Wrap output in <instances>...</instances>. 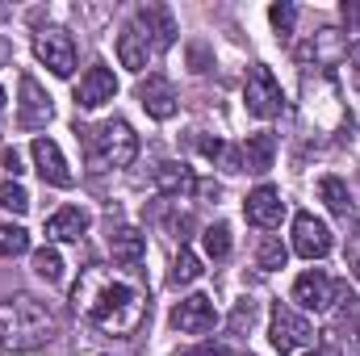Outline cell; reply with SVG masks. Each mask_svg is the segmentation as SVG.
Wrapping results in <instances>:
<instances>
[{
  "mask_svg": "<svg viewBox=\"0 0 360 356\" xmlns=\"http://www.w3.org/2000/svg\"><path fill=\"white\" fill-rule=\"evenodd\" d=\"M319 197L327 201V210H331L335 218H348V214L356 210V205H352V193H348V184H344L340 177H323V180H319Z\"/></svg>",
  "mask_w": 360,
  "mask_h": 356,
  "instance_id": "23",
  "label": "cell"
},
{
  "mask_svg": "<svg viewBox=\"0 0 360 356\" xmlns=\"http://www.w3.org/2000/svg\"><path fill=\"white\" fill-rule=\"evenodd\" d=\"M197 276H201V260H197L188 248H180L176 260H172V272H168V281H172V285L180 289V285H193Z\"/></svg>",
  "mask_w": 360,
  "mask_h": 356,
  "instance_id": "25",
  "label": "cell"
},
{
  "mask_svg": "<svg viewBox=\"0 0 360 356\" xmlns=\"http://www.w3.org/2000/svg\"><path fill=\"white\" fill-rule=\"evenodd\" d=\"M293 252L306 256V260H323V256L331 252V231H327V222L314 218V214H297V218H293Z\"/></svg>",
  "mask_w": 360,
  "mask_h": 356,
  "instance_id": "12",
  "label": "cell"
},
{
  "mask_svg": "<svg viewBox=\"0 0 360 356\" xmlns=\"http://www.w3.org/2000/svg\"><path fill=\"white\" fill-rule=\"evenodd\" d=\"M243 105H248V113H256V117H276L281 109H285V92L276 84V76H272V68L264 63H256L252 72H248V84H243Z\"/></svg>",
  "mask_w": 360,
  "mask_h": 356,
  "instance_id": "6",
  "label": "cell"
},
{
  "mask_svg": "<svg viewBox=\"0 0 360 356\" xmlns=\"http://www.w3.org/2000/svg\"><path fill=\"white\" fill-rule=\"evenodd\" d=\"M59 336V319L30 293H13L0 302V356L34 352Z\"/></svg>",
  "mask_w": 360,
  "mask_h": 356,
  "instance_id": "2",
  "label": "cell"
},
{
  "mask_svg": "<svg viewBox=\"0 0 360 356\" xmlns=\"http://www.w3.org/2000/svg\"><path fill=\"white\" fill-rule=\"evenodd\" d=\"M239 155H243V168H248V172L264 177V172L272 168V155H276V134H269V130L248 134L243 147H239Z\"/></svg>",
  "mask_w": 360,
  "mask_h": 356,
  "instance_id": "22",
  "label": "cell"
},
{
  "mask_svg": "<svg viewBox=\"0 0 360 356\" xmlns=\"http://www.w3.org/2000/svg\"><path fill=\"white\" fill-rule=\"evenodd\" d=\"M113 96H117L113 72H109L105 63H96V68H89V72L80 76V84H76V109H96V105H105V101H113Z\"/></svg>",
  "mask_w": 360,
  "mask_h": 356,
  "instance_id": "16",
  "label": "cell"
},
{
  "mask_svg": "<svg viewBox=\"0 0 360 356\" xmlns=\"http://www.w3.org/2000/svg\"><path fill=\"white\" fill-rule=\"evenodd\" d=\"M302 126L335 139H352V113L340 101V84L327 72H314L302 80Z\"/></svg>",
  "mask_w": 360,
  "mask_h": 356,
  "instance_id": "4",
  "label": "cell"
},
{
  "mask_svg": "<svg viewBox=\"0 0 360 356\" xmlns=\"http://www.w3.org/2000/svg\"><path fill=\"white\" fill-rule=\"evenodd\" d=\"M34 55H38V59L51 68V76H59V80H68V76L76 72V42H72V34L59 30V25L38 30V38H34Z\"/></svg>",
  "mask_w": 360,
  "mask_h": 356,
  "instance_id": "7",
  "label": "cell"
},
{
  "mask_svg": "<svg viewBox=\"0 0 360 356\" xmlns=\"http://www.w3.org/2000/svg\"><path fill=\"white\" fill-rule=\"evenodd\" d=\"M310 356H340V348H335V344H319Z\"/></svg>",
  "mask_w": 360,
  "mask_h": 356,
  "instance_id": "36",
  "label": "cell"
},
{
  "mask_svg": "<svg viewBox=\"0 0 360 356\" xmlns=\"http://www.w3.org/2000/svg\"><path fill=\"white\" fill-rule=\"evenodd\" d=\"M89 210H80V205H63V210H55L51 218H46V239H55V243H76L84 231H89Z\"/></svg>",
  "mask_w": 360,
  "mask_h": 356,
  "instance_id": "20",
  "label": "cell"
},
{
  "mask_svg": "<svg viewBox=\"0 0 360 356\" xmlns=\"http://www.w3.org/2000/svg\"><path fill=\"white\" fill-rule=\"evenodd\" d=\"M155 189L164 193V197H172V201H184L188 193H197V177H193V168L184 164V160H164L160 168H155Z\"/></svg>",
  "mask_w": 360,
  "mask_h": 356,
  "instance_id": "19",
  "label": "cell"
},
{
  "mask_svg": "<svg viewBox=\"0 0 360 356\" xmlns=\"http://www.w3.org/2000/svg\"><path fill=\"white\" fill-rule=\"evenodd\" d=\"M34 272H38L42 281H51V285L63 281V256H59L55 248H38V252H34Z\"/></svg>",
  "mask_w": 360,
  "mask_h": 356,
  "instance_id": "28",
  "label": "cell"
},
{
  "mask_svg": "<svg viewBox=\"0 0 360 356\" xmlns=\"http://www.w3.org/2000/svg\"><path fill=\"white\" fill-rule=\"evenodd\" d=\"M285 260H289V248H285L281 239H264V243H260V252H256V265L264 268V272L285 268Z\"/></svg>",
  "mask_w": 360,
  "mask_h": 356,
  "instance_id": "29",
  "label": "cell"
},
{
  "mask_svg": "<svg viewBox=\"0 0 360 356\" xmlns=\"http://www.w3.org/2000/svg\"><path fill=\"white\" fill-rule=\"evenodd\" d=\"M151 55H155V46H151V38H147L139 25H126V30L117 34V59H122V68L143 72V68L151 63Z\"/></svg>",
  "mask_w": 360,
  "mask_h": 356,
  "instance_id": "21",
  "label": "cell"
},
{
  "mask_svg": "<svg viewBox=\"0 0 360 356\" xmlns=\"http://www.w3.org/2000/svg\"><path fill=\"white\" fill-rule=\"evenodd\" d=\"M344 289H348L344 281H331L323 268H310V272H302V276L293 281V302L306 306V310H314V314H323V310H331V306L340 302Z\"/></svg>",
  "mask_w": 360,
  "mask_h": 356,
  "instance_id": "8",
  "label": "cell"
},
{
  "mask_svg": "<svg viewBox=\"0 0 360 356\" xmlns=\"http://www.w3.org/2000/svg\"><path fill=\"white\" fill-rule=\"evenodd\" d=\"M109 256H113L117 268H139L147 260V235L134 231V227H117L109 235Z\"/></svg>",
  "mask_w": 360,
  "mask_h": 356,
  "instance_id": "17",
  "label": "cell"
},
{
  "mask_svg": "<svg viewBox=\"0 0 360 356\" xmlns=\"http://www.w3.org/2000/svg\"><path fill=\"white\" fill-rule=\"evenodd\" d=\"M269 17H272V25H276V34L289 38V34H293V21H297V8H293V4H272Z\"/></svg>",
  "mask_w": 360,
  "mask_h": 356,
  "instance_id": "31",
  "label": "cell"
},
{
  "mask_svg": "<svg viewBox=\"0 0 360 356\" xmlns=\"http://www.w3.org/2000/svg\"><path fill=\"white\" fill-rule=\"evenodd\" d=\"M0 113H4V89H0Z\"/></svg>",
  "mask_w": 360,
  "mask_h": 356,
  "instance_id": "39",
  "label": "cell"
},
{
  "mask_svg": "<svg viewBox=\"0 0 360 356\" xmlns=\"http://www.w3.org/2000/svg\"><path fill=\"white\" fill-rule=\"evenodd\" d=\"M201 243H205V256L210 260H226L231 256V227L226 222H214L201 231Z\"/></svg>",
  "mask_w": 360,
  "mask_h": 356,
  "instance_id": "24",
  "label": "cell"
},
{
  "mask_svg": "<svg viewBox=\"0 0 360 356\" xmlns=\"http://www.w3.org/2000/svg\"><path fill=\"white\" fill-rule=\"evenodd\" d=\"M214 356H222V352H214Z\"/></svg>",
  "mask_w": 360,
  "mask_h": 356,
  "instance_id": "40",
  "label": "cell"
},
{
  "mask_svg": "<svg viewBox=\"0 0 360 356\" xmlns=\"http://www.w3.org/2000/svg\"><path fill=\"white\" fill-rule=\"evenodd\" d=\"M134 25H139V30L151 38V46H155V51H168V46L176 42V21H172V13H168V8H160V4H147V8H139Z\"/></svg>",
  "mask_w": 360,
  "mask_h": 356,
  "instance_id": "18",
  "label": "cell"
},
{
  "mask_svg": "<svg viewBox=\"0 0 360 356\" xmlns=\"http://www.w3.org/2000/svg\"><path fill=\"white\" fill-rule=\"evenodd\" d=\"M0 210H8V214H25V210H30V193H25L17 180H4V184H0Z\"/></svg>",
  "mask_w": 360,
  "mask_h": 356,
  "instance_id": "30",
  "label": "cell"
},
{
  "mask_svg": "<svg viewBox=\"0 0 360 356\" xmlns=\"http://www.w3.org/2000/svg\"><path fill=\"white\" fill-rule=\"evenodd\" d=\"M243 214H248V222H252V227L272 231V227H281V218H285V201H281V193H276L272 184H260V189H252V193H248Z\"/></svg>",
  "mask_w": 360,
  "mask_h": 356,
  "instance_id": "15",
  "label": "cell"
},
{
  "mask_svg": "<svg viewBox=\"0 0 360 356\" xmlns=\"http://www.w3.org/2000/svg\"><path fill=\"white\" fill-rule=\"evenodd\" d=\"M172 327H176V331H184V336H205V331H214V327H218L214 298L193 293V298L176 302V310H172Z\"/></svg>",
  "mask_w": 360,
  "mask_h": 356,
  "instance_id": "10",
  "label": "cell"
},
{
  "mask_svg": "<svg viewBox=\"0 0 360 356\" xmlns=\"http://www.w3.org/2000/svg\"><path fill=\"white\" fill-rule=\"evenodd\" d=\"M4 55H8V46H4V38H0V63H4Z\"/></svg>",
  "mask_w": 360,
  "mask_h": 356,
  "instance_id": "38",
  "label": "cell"
},
{
  "mask_svg": "<svg viewBox=\"0 0 360 356\" xmlns=\"http://www.w3.org/2000/svg\"><path fill=\"white\" fill-rule=\"evenodd\" d=\"M164 222H168V231H172V235H176V239H180V248H184V239H188V235H184V231H188V227H193V218H188V214H168V218H164Z\"/></svg>",
  "mask_w": 360,
  "mask_h": 356,
  "instance_id": "32",
  "label": "cell"
},
{
  "mask_svg": "<svg viewBox=\"0 0 360 356\" xmlns=\"http://www.w3.org/2000/svg\"><path fill=\"white\" fill-rule=\"evenodd\" d=\"M72 306L80 319L101 327L105 336H134L147 319V285L139 268L89 265L72 285Z\"/></svg>",
  "mask_w": 360,
  "mask_h": 356,
  "instance_id": "1",
  "label": "cell"
},
{
  "mask_svg": "<svg viewBox=\"0 0 360 356\" xmlns=\"http://www.w3.org/2000/svg\"><path fill=\"white\" fill-rule=\"evenodd\" d=\"M21 252H30V231L13 227V222H0V260L4 256H21Z\"/></svg>",
  "mask_w": 360,
  "mask_h": 356,
  "instance_id": "26",
  "label": "cell"
},
{
  "mask_svg": "<svg viewBox=\"0 0 360 356\" xmlns=\"http://www.w3.org/2000/svg\"><path fill=\"white\" fill-rule=\"evenodd\" d=\"M297 59H302L306 68L314 63L319 72H327V68H335L340 59H348V42H344V34H340V30H331V25H327V30H319L310 42H302V46H297Z\"/></svg>",
  "mask_w": 360,
  "mask_h": 356,
  "instance_id": "9",
  "label": "cell"
},
{
  "mask_svg": "<svg viewBox=\"0 0 360 356\" xmlns=\"http://www.w3.org/2000/svg\"><path fill=\"white\" fill-rule=\"evenodd\" d=\"M348 268H352V276L360 281V231L348 239Z\"/></svg>",
  "mask_w": 360,
  "mask_h": 356,
  "instance_id": "33",
  "label": "cell"
},
{
  "mask_svg": "<svg viewBox=\"0 0 360 356\" xmlns=\"http://www.w3.org/2000/svg\"><path fill=\"white\" fill-rule=\"evenodd\" d=\"M76 139L84 147V160H89L92 172L130 168L134 155H139V134L122 117H109V122H96V126H76Z\"/></svg>",
  "mask_w": 360,
  "mask_h": 356,
  "instance_id": "3",
  "label": "cell"
},
{
  "mask_svg": "<svg viewBox=\"0 0 360 356\" xmlns=\"http://www.w3.org/2000/svg\"><path fill=\"white\" fill-rule=\"evenodd\" d=\"M256 319H260V302L243 298V302H235V310H231V331H235V336H252Z\"/></svg>",
  "mask_w": 360,
  "mask_h": 356,
  "instance_id": "27",
  "label": "cell"
},
{
  "mask_svg": "<svg viewBox=\"0 0 360 356\" xmlns=\"http://www.w3.org/2000/svg\"><path fill=\"white\" fill-rule=\"evenodd\" d=\"M51 117H55V105H51V96L42 92V84H38L34 76H21L17 126H21V130H42V126H51Z\"/></svg>",
  "mask_w": 360,
  "mask_h": 356,
  "instance_id": "11",
  "label": "cell"
},
{
  "mask_svg": "<svg viewBox=\"0 0 360 356\" xmlns=\"http://www.w3.org/2000/svg\"><path fill=\"white\" fill-rule=\"evenodd\" d=\"M139 105H143L151 117L168 122V117L180 109V96H176V89H172V80H168V76L151 72L147 80H139Z\"/></svg>",
  "mask_w": 360,
  "mask_h": 356,
  "instance_id": "14",
  "label": "cell"
},
{
  "mask_svg": "<svg viewBox=\"0 0 360 356\" xmlns=\"http://www.w3.org/2000/svg\"><path fill=\"white\" fill-rule=\"evenodd\" d=\"M4 168H8L13 177H21V172H25V168H21V155H17V151H4Z\"/></svg>",
  "mask_w": 360,
  "mask_h": 356,
  "instance_id": "35",
  "label": "cell"
},
{
  "mask_svg": "<svg viewBox=\"0 0 360 356\" xmlns=\"http://www.w3.org/2000/svg\"><path fill=\"white\" fill-rule=\"evenodd\" d=\"M269 340H272V348L285 356V352H297V348L314 344V327H310V319H302L293 306L276 302V306H272V319H269Z\"/></svg>",
  "mask_w": 360,
  "mask_h": 356,
  "instance_id": "5",
  "label": "cell"
},
{
  "mask_svg": "<svg viewBox=\"0 0 360 356\" xmlns=\"http://www.w3.org/2000/svg\"><path fill=\"white\" fill-rule=\"evenodd\" d=\"M348 76H352V84L360 89V42L348 46Z\"/></svg>",
  "mask_w": 360,
  "mask_h": 356,
  "instance_id": "34",
  "label": "cell"
},
{
  "mask_svg": "<svg viewBox=\"0 0 360 356\" xmlns=\"http://www.w3.org/2000/svg\"><path fill=\"white\" fill-rule=\"evenodd\" d=\"M344 17H348V21L356 25V21H360V4H344Z\"/></svg>",
  "mask_w": 360,
  "mask_h": 356,
  "instance_id": "37",
  "label": "cell"
},
{
  "mask_svg": "<svg viewBox=\"0 0 360 356\" xmlns=\"http://www.w3.org/2000/svg\"><path fill=\"white\" fill-rule=\"evenodd\" d=\"M30 155H34V168H38V177L46 184H55V189H72L76 184V177H72V168H68V160H63L55 139H34Z\"/></svg>",
  "mask_w": 360,
  "mask_h": 356,
  "instance_id": "13",
  "label": "cell"
}]
</instances>
